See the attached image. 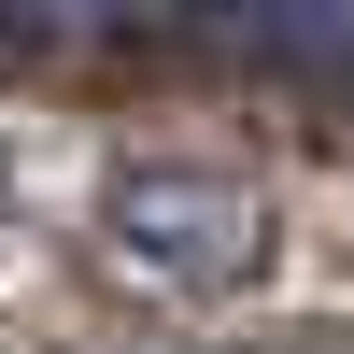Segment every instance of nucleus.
Masks as SVG:
<instances>
[{
    "label": "nucleus",
    "mask_w": 354,
    "mask_h": 354,
    "mask_svg": "<svg viewBox=\"0 0 354 354\" xmlns=\"http://www.w3.org/2000/svg\"><path fill=\"white\" fill-rule=\"evenodd\" d=\"M100 227H113L128 270L185 283V298H227V283L270 270V198L241 170H198V156H128L100 185Z\"/></svg>",
    "instance_id": "1"
}]
</instances>
